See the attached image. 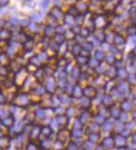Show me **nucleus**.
I'll list each match as a JSON object with an SVG mask.
<instances>
[{
  "mask_svg": "<svg viewBox=\"0 0 136 150\" xmlns=\"http://www.w3.org/2000/svg\"><path fill=\"white\" fill-rule=\"evenodd\" d=\"M4 24V21L2 18H0V27H3Z\"/></svg>",
  "mask_w": 136,
  "mask_h": 150,
  "instance_id": "obj_4",
  "label": "nucleus"
},
{
  "mask_svg": "<svg viewBox=\"0 0 136 150\" xmlns=\"http://www.w3.org/2000/svg\"><path fill=\"white\" fill-rule=\"evenodd\" d=\"M21 25H23V26H29L30 24V20L29 19H28V18H25V19H23V20H21Z\"/></svg>",
  "mask_w": 136,
  "mask_h": 150,
  "instance_id": "obj_3",
  "label": "nucleus"
},
{
  "mask_svg": "<svg viewBox=\"0 0 136 150\" xmlns=\"http://www.w3.org/2000/svg\"><path fill=\"white\" fill-rule=\"evenodd\" d=\"M50 4V0H43L40 4V8L42 9H47Z\"/></svg>",
  "mask_w": 136,
  "mask_h": 150,
  "instance_id": "obj_1",
  "label": "nucleus"
},
{
  "mask_svg": "<svg viewBox=\"0 0 136 150\" xmlns=\"http://www.w3.org/2000/svg\"><path fill=\"white\" fill-rule=\"evenodd\" d=\"M10 22L12 23L13 24H14V25H16V24H18L19 23V19H18L16 16H13L11 19H10Z\"/></svg>",
  "mask_w": 136,
  "mask_h": 150,
  "instance_id": "obj_2",
  "label": "nucleus"
}]
</instances>
